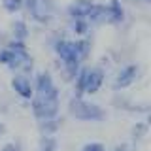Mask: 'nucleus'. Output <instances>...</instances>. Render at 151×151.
Segmentation results:
<instances>
[{"instance_id":"1","label":"nucleus","mask_w":151,"mask_h":151,"mask_svg":"<svg viewBox=\"0 0 151 151\" xmlns=\"http://www.w3.org/2000/svg\"><path fill=\"white\" fill-rule=\"evenodd\" d=\"M53 49L59 55V59L64 63V70L68 74V78H76V74L79 70V64H81V59H79L78 49H76V42L60 38V40H55Z\"/></svg>"},{"instance_id":"2","label":"nucleus","mask_w":151,"mask_h":151,"mask_svg":"<svg viewBox=\"0 0 151 151\" xmlns=\"http://www.w3.org/2000/svg\"><path fill=\"white\" fill-rule=\"evenodd\" d=\"M32 111L40 121L53 119L59 113V91L53 89L51 93L32 94Z\"/></svg>"},{"instance_id":"3","label":"nucleus","mask_w":151,"mask_h":151,"mask_svg":"<svg viewBox=\"0 0 151 151\" xmlns=\"http://www.w3.org/2000/svg\"><path fill=\"white\" fill-rule=\"evenodd\" d=\"M28 9V15L34 19L40 25H47L53 21L55 13H57V6L53 0H25V6Z\"/></svg>"},{"instance_id":"4","label":"nucleus","mask_w":151,"mask_h":151,"mask_svg":"<svg viewBox=\"0 0 151 151\" xmlns=\"http://www.w3.org/2000/svg\"><path fill=\"white\" fill-rule=\"evenodd\" d=\"M70 113L79 121H102L104 119V110L98 104L87 102L81 96L74 98L70 102Z\"/></svg>"},{"instance_id":"5","label":"nucleus","mask_w":151,"mask_h":151,"mask_svg":"<svg viewBox=\"0 0 151 151\" xmlns=\"http://www.w3.org/2000/svg\"><path fill=\"white\" fill-rule=\"evenodd\" d=\"M138 74H140V68H138V64H129V66H125V68H123L121 72L117 74V78H115V83H113V87H115L117 91H119V89H127V87H130V85L136 81Z\"/></svg>"},{"instance_id":"6","label":"nucleus","mask_w":151,"mask_h":151,"mask_svg":"<svg viewBox=\"0 0 151 151\" xmlns=\"http://www.w3.org/2000/svg\"><path fill=\"white\" fill-rule=\"evenodd\" d=\"M104 83V70L102 68H87V79H85V93L94 94L100 91Z\"/></svg>"},{"instance_id":"7","label":"nucleus","mask_w":151,"mask_h":151,"mask_svg":"<svg viewBox=\"0 0 151 151\" xmlns=\"http://www.w3.org/2000/svg\"><path fill=\"white\" fill-rule=\"evenodd\" d=\"M93 8V0H74L68 4L66 13L70 19H87L89 12Z\"/></svg>"},{"instance_id":"8","label":"nucleus","mask_w":151,"mask_h":151,"mask_svg":"<svg viewBox=\"0 0 151 151\" xmlns=\"http://www.w3.org/2000/svg\"><path fill=\"white\" fill-rule=\"evenodd\" d=\"M106 21L110 25H121L125 21V8L119 0H110L106 4Z\"/></svg>"},{"instance_id":"9","label":"nucleus","mask_w":151,"mask_h":151,"mask_svg":"<svg viewBox=\"0 0 151 151\" xmlns=\"http://www.w3.org/2000/svg\"><path fill=\"white\" fill-rule=\"evenodd\" d=\"M12 87L21 98H32V94H34V87L30 85L27 76H15L12 79Z\"/></svg>"},{"instance_id":"10","label":"nucleus","mask_w":151,"mask_h":151,"mask_svg":"<svg viewBox=\"0 0 151 151\" xmlns=\"http://www.w3.org/2000/svg\"><path fill=\"white\" fill-rule=\"evenodd\" d=\"M55 87L53 78H51L49 72H40L36 76V85H34V93L36 94H44V93H51Z\"/></svg>"},{"instance_id":"11","label":"nucleus","mask_w":151,"mask_h":151,"mask_svg":"<svg viewBox=\"0 0 151 151\" xmlns=\"http://www.w3.org/2000/svg\"><path fill=\"white\" fill-rule=\"evenodd\" d=\"M87 21L93 23V25H100V23L106 21V4H96L93 2V8L87 15Z\"/></svg>"},{"instance_id":"12","label":"nucleus","mask_w":151,"mask_h":151,"mask_svg":"<svg viewBox=\"0 0 151 151\" xmlns=\"http://www.w3.org/2000/svg\"><path fill=\"white\" fill-rule=\"evenodd\" d=\"M12 32H13V40H21L25 42L28 38V27L25 21H15L12 25Z\"/></svg>"},{"instance_id":"13","label":"nucleus","mask_w":151,"mask_h":151,"mask_svg":"<svg viewBox=\"0 0 151 151\" xmlns=\"http://www.w3.org/2000/svg\"><path fill=\"white\" fill-rule=\"evenodd\" d=\"M70 28H72L74 34L85 36V34L89 32V28H91V23H89L87 19H72V23H70Z\"/></svg>"},{"instance_id":"14","label":"nucleus","mask_w":151,"mask_h":151,"mask_svg":"<svg viewBox=\"0 0 151 151\" xmlns=\"http://www.w3.org/2000/svg\"><path fill=\"white\" fill-rule=\"evenodd\" d=\"M76 93H78V96H81L85 93V79H87V68H81L79 66L78 74H76Z\"/></svg>"},{"instance_id":"15","label":"nucleus","mask_w":151,"mask_h":151,"mask_svg":"<svg viewBox=\"0 0 151 151\" xmlns=\"http://www.w3.org/2000/svg\"><path fill=\"white\" fill-rule=\"evenodd\" d=\"M76 49H78V55L79 59L85 60L91 53V40H87V38H83V40H76Z\"/></svg>"},{"instance_id":"16","label":"nucleus","mask_w":151,"mask_h":151,"mask_svg":"<svg viewBox=\"0 0 151 151\" xmlns=\"http://www.w3.org/2000/svg\"><path fill=\"white\" fill-rule=\"evenodd\" d=\"M2 4H4V9L8 13H17L25 6V0H2Z\"/></svg>"},{"instance_id":"17","label":"nucleus","mask_w":151,"mask_h":151,"mask_svg":"<svg viewBox=\"0 0 151 151\" xmlns=\"http://www.w3.org/2000/svg\"><path fill=\"white\" fill-rule=\"evenodd\" d=\"M57 149V142L51 138V136H45L44 140H42V147L40 151H55Z\"/></svg>"},{"instance_id":"18","label":"nucleus","mask_w":151,"mask_h":151,"mask_svg":"<svg viewBox=\"0 0 151 151\" xmlns=\"http://www.w3.org/2000/svg\"><path fill=\"white\" fill-rule=\"evenodd\" d=\"M81 151H104V145L98 144V142H93V144H87Z\"/></svg>"},{"instance_id":"19","label":"nucleus","mask_w":151,"mask_h":151,"mask_svg":"<svg viewBox=\"0 0 151 151\" xmlns=\"http://www.w3.org/2000/svg\"><path fill=\"white\" fill-rule=\"evenodd\" d=\"M2 151H17V147H15L13 144H6V145L2 147Z\"/></svg>"},{"instance_id":"20","label":"nucleus","mask_w":151,"mask_h":151,"mask_svg":"<svg viewBox=\"0 0 151 151\" xmlns=\"http://www.w3.org/2000/svg\"><path fill=\"white\" fill-rule=\"evenodd\" d=\"M115 151H125V149H121V147H119V149H115Z\"/></svg>"},{"instance_id":"21","label":"nucleus","mask_w":151,"mask_h":151,"mask_svg":"<svg viewBox=\"0 0 151 151\" xmlns=\"http://www.w3.org/2000/svg\"><path fill=\"white\" fill-rule=\"evenodd\" d=\"M144 2H151V0H144Z\"/></svg>"}]
</instances>
